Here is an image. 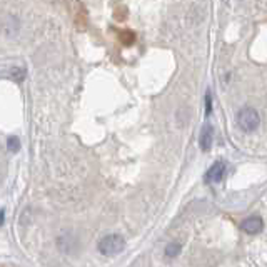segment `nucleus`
<instances>
[{
    "label": "nucleus",
    "instance_id": "0eeeda50",
    "mask_svg": "<svg viewBox=\"0 0 267 267\" xmlns=\"http://www.w3.org/2000/svg\"><path fill=\"white\" fill-rule=\"evenodd\" d=\"M7 147H8V151H10V152H19V149H20V141H19V137H8Z\"/></svg>",
    "mask_w": 267,
    "mask_h": 267
},
{
    "label": "nucleus",
    "instance_id": "1a4fd4ad",
    "mask_svg": "<svg viewBox=\"0 0 267 267\" xmlns=\"http://www.w3.org/2000/svg\"><path fill=\"white\" fill-rule=\"evenodd\" d=\"M3 222H5V212L0 211V226H3Z\"/></svg>",
    "mask_w": 267,
    "mask_h": 267
},
{
    "label": "nucleus",
    "instance_id": "f257e3e1",
    "mask_svg": "<svg viewBox=\"0 0 267 267\" xmlns=\"http://www.w3.org/2000/svg\"><path fill=\"white\" fill-rule=\"evenodd\" d=\"M125 249V240L119 234H109L99 242V252L104 256H117Z\"/></svg>",
    "mask_w": 267,
    "mask_h": 267
},
{
    "label": "nucleus",
    "instance_id": "6e6552de",
    "mask_svg": "<svg viewBox=\"0 0 267 267\" xmlns=\"http://www.w3.org/2000/svg\"><path fill=\"white\" fill-rule=\"evenodd\" d=\"M211 107H212V102H211V94L205 95V112L211 114Z\"/></svg>",
    "mask_w": 267,
    "mask_h": 267
},
{
    "label": "nucleus",
    "instance_id": "20e7f679",
    "mask_svg": "<svg viewBox=\"0 0 267 267\" xmlns=\"http://www.w3.org/2000/svg\"><path fill=\"white\" fill-rule=\"evenodd\" d=\"M244 232H247V234H259V232L264 229V222H262L261 217L254 216V217H247L246 221L240 224Z\"/></svg>",
    "mask_w": 267,
    "mask_h": 267
},
{
    "label": "nucleus",
    "instance_id": "7ed1b4c3",
    "mask_svg": "<svg viewBox=\"0 0 267 267\" xmlns=\"http://www.w3.org/2000/svg\"><path fill=\"white\" fill-rule=\"evenodd\" d=\"M226 170H227V165L224 164V162H222V160L216 162V164H214L212 167L207 170V174H205V182H207V184L221 182L222 179H224V176H226Z\"/></svg>",
    "mask_w": 267,
    "mask_h": 267
},
{
    "label": "nucleus",
    "instance_id": "423d86ee",
    "mask_svg": "<svg viewBox=\"0 0 267 267\" xmlns=\"http://www.w3.org/2000/svg\"><path fill=\"white\" fill-rule=\"evenodd\" d=\"M181 244L179 242H170L167 247H165V254H167V257H176L181 254Z\"/></svg>",
    "mask_w": 267,
    "mask_h": 267
},
{
    "label": "nucleus",
    "instance_id": "39448f33",
    "mask_svg": "<svg viewBox=\"0 0 267 267\" xmlns=\"http://www.w3.org/2000/svg\"><path fill=\"white\" fill-rule=\"evenodd\" d=\"M212 141H214V129L211 125H204L202 130H200L199 135V146L202 151L207 152L209 149L212 147Z\"/></svg>",
    "mask_w": 267,
    "mask_h": 267
},
{
    "label": "nucleus",
    "instance_id": "f03ea898",
    "mask_svg": "<svg viewBox=\"0 0 267 267\" xmlns=\"http://www.w3.org/2000/svg\"><path fill=\"white\" fill-rule=\"evenodd\" d=\"M237 124L244 132H254L261 124V117L256 109L244 107L237 115Z\"/></svg>",
    "mask_w": 267,
    "mask_h": 267
}]
</instances>
